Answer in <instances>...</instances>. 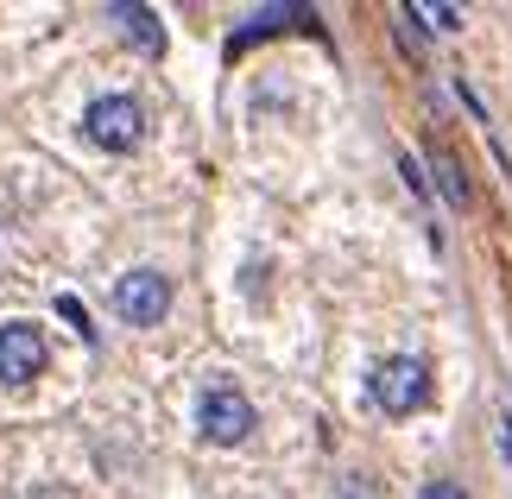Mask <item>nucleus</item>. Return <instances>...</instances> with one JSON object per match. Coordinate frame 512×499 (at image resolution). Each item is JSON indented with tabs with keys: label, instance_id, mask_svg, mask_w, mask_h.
I'll use <instances>...</instances> for the list:
<instances>
[{
	"label": "nucleus",
	"instance_id": "nucleus-6",
	"mask_svg": "<svg viewBox=\"0 0 512 499\" xmlns=\"http://www.w3.org/2000/svg\"><path fill=\"white\" fill-rule=\"evenodd\" d=\"M108 13L121 19L127 38H133V45H140L146 57H159V51H165V26H159V13H152V7H127V0H114Z\"/></svg>",
	"mask_w": 512,
	"mask_h": 499
},
{
	"label": "nucleus",
	"instance_id": "nucleus-1",
	"mask_svg": "<svg viewBox=\"0 0 512 499\" xmlns=\"http://www.w3.org/2000/svg\"><path fill=\"white\" fill-rule=\"evenodd\" d=\"M83 133H89L102 152H133V146H140V133H146V114H140V102H133V95H102V102H89Z\"/></svg>",
	"mask_w": 512,
	"mask_h": 499
},
{
	"label": "nucleus",
	"instance_id": "nucleus-7",
	"mask_svg": "<svg viewBox=\"0 0 512 499\" xmlns=\"http://www.w3.org/2000/svg\"><path fill=\"white\" fill-rule=\"evenodd\" d=\"M430 171H437V190H443V203H456V209H468V203H475V184H468V171L456 165V152H449V146H430Z\"/></svg>",
	"mask_w": 512,
	"mask_h": 499
},
{
	"label": "nucleus",
	"instance_id": "nucleus-3",
	"mask_svg": "<svg viewBox=\"0 0 512 499\" xmlns=\"http://www.w3.org/2000/svg\"><path fill=\"white\" fill-rule=\"evenodd\" d=\"M114 310H121L133 329L165 323V310H171V278H165V272H152V266L127 272L121 285H114Z\"/></svg>",
	"mask_w": 512,
	"mask_h": 499
},
{
	"label": "nucleus",
	"instance_id": "nucleus-10",
	"mask_svg": "<svg viewBox=\"0 0 512 499\" xmlns=\"http://www.w3.org/2000/svg\"><path fill=\"white\" fill-rule=\"evenodd\" d=\"M57 316H64V323H70L76 335H89V310L76 304V297H57Z\"/></svg>",
	"mask_w": 512,
	"mask_h": 499
},
{
	"label": "nucleus",
	"instance_id": "nucleus-12",
	"mask_svg": "<svg viewBox=\"0 0 512 499\" xmlns=\"http://www.w3.org/2000/svg\"><path fill=\"white\" fill-rule=\"evenodd\" d=\"M500 455L512 462V417H500Z\"/></svg>",
	"mask_w": 512,
	"mask_h": 499
},
{
	"label": "nucleus",
	"instance_id": "nucleus-8",
	"mask_svg": "<svg viewBox=\"0 0 512 499\" xmlns=\"http://www.w3.org/2000/svg\"><path fill=\"white\" fill-rule=\"evenodd\" d=\"M285 19H298V7H266V13H253V19H247V26H241V32H234V51H247V45H253V38H266V32H279V26H285Z\"/></svg>",
	"mask_w": 512,
	"mask_h": 499
},
{
	"label": "nucleus",
	"instance_id": "nucleus-2",
	"mask_svg": "<svg viewBox=\"0 0 512 499\" xmlns=\"http://www.w3.org/2000/svg\"><path fill=\"white\" fill-rule=\"evenodd\" d=\"M373 398H380L386 417H411L430 398V367L411 361V354H392V361L373 373Z\"/></svg>",
	"mask_w": 512,
	"mask_h": 499
},
{
	"label": "nucleus",
	"instance_id": "nucleus-9",
	"mask_svg": "<svg viewBox=\"0 0 512 499\" xmlns=\"http://www.w3.org/2000/svg\"><path fill=\"white\" fill-rule=\"evenodd\" d=\"M411 13H418V19H430L437 32H456V26H462V13H456V7H411Z\"/></svg>",
	"mask_w": 512,
	"mask_h": 499
},
{
	"label": "nucleus",
	"instance_id": "nucleus-5",
	"mask_svg": "<svg viewBox=\"0 0 512 499\" xmlns=\"http://www.w3.org/2000/svg\"><path fill=\"white\" fill-rule=\"evenodd\" d=\"M38 367H45V335L32 323H7L0 329V379L26 386V379H38Z\"/></svg>",
	"mask_w": 512,
	"mask_h": 499
},
{
	"label": "nucleus",
	"instance_id": "nucleus-13",
	"mask_svg": "<svg viewBox=\"0 0 512 499\" xmlns=\"http://www.w3.org/2000/svg\"><path fill=\"white\" fill-rule=\"evenodd\" d=\"M32 499H70V493H64V487H38Z\"/></svg>",
	"mask_w": 512,
	"mask_h": 499
},
{
	"label": "nucleus",
	"instance_id": "nucleus-4",
	"mask_svg": "<svg viewBox=\"0 0 512 499\" xmlns=\"http://www.w3.org/2000/svg\"><path fill=\"white\" fill-rule=\"evenodd\" d=\"M196 424H203V436L209 443H247L253 436V424H260V417H253V405L234 386H215V392H203V411H196Z\"/></svg>",
	"mask_w": 512,
	"mask_h": 499
},
{
	"label": "nucleus",
	"instance_id": "nucleus-11",
	"mask_svg": "<svg viewBox=\"0 0 512 499\" xmlns=\"http://www.w3.org/2000/svg\"><path fill=\"white\" fill-rule=\"evenodd\" d=\"M418 499H468V493H462L456 481H424V493H418Z\"/></svg>",
	"mask_w": 512,
	"mask_h": 499
}]
</instances>
